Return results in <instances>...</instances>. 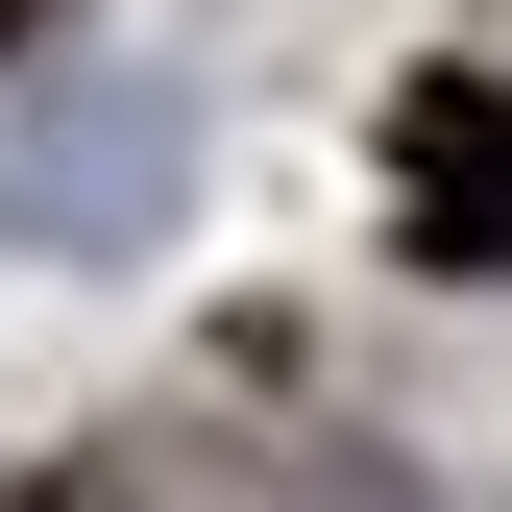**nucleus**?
Instances as JSON below:
<instances>
[{"label":"nucleus","instance_id":"nucleus-1","mask_svg":"<svg viewBox=\"0 0 512 512\" xmlns=\"http://www.w3.org/2000/svg\"><path fill=\"white\" fill-rule=\"evenodd\" d=\"M391 196H415V269H512V98L488 74L391 98Z\"/></svg>","mask_w":512,"mask_h":512},{"label":"nucleus","instance_id":"nucleus-2","mask_svg":"<svg viewBox=\"0 0 512 512\" xmlns=\"http://www.w3.org/2000/svg\"><path fill=\"white\" fill-rule=\"evenodd\" d=\"M25 512H122V488H25Z\"/></svg>","mask_w":512,"mask_h":512},{"label":"nucleus","instance_id":"nucleus-3","mask_svg":"<svg viewBox=\"0 0 512 512\" xmlns=\"http://www.w3.org/2000/svg\"><path fill=\"white\" fill-rule=\"evenodd\" d=\"M25 25H49V0H0V49H25Z\"/></svg>","mask_w":512,"mask_h":512}]
</instances>
